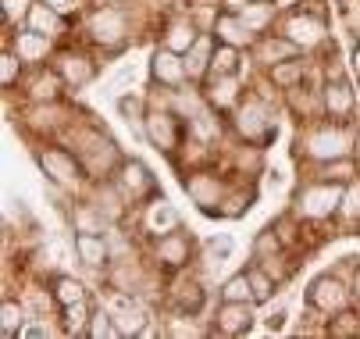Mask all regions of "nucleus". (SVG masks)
<instances>
[{"mask_svg": "<svg viewBox=\"0 0 360 339\" xmlns=\"http://www.w3.org/2000/svg\"><path fill=\"white\" fill-rule=\"evenodd\" d=\"M303 72H307V65H303L300 58H289V61L271 65V82L282 86V89H292V86L303 82Z\"/></svg>", "mask_w": 360, "mask_h": 339, "instance_id": "25", "label": "nucleus"}, {"mask_svg": "<svg viewBox=\"0 0 360 339\" xmlns=\"http://www.w3.org/2000/svg\"><path fill=\"white\" fill-rule=\"evenodd\" d=\"M89 32L96 43H104V46H115L125 39V15L118 8H100L93 18H89Z\"/></svg>", "mask_w": 360, "mask_h": 339, "instance_id": "9", "label": "nucleus"}, {"mask_svg": "<svg viewBox=\"0 0 360 339\" xmlns=\"http://www.w3.org/2000/svg\"><path fill=\"white\" fill-rule=\"evenodd\" d=\"M328 332H332L335 339H349V335H360V314H356V311H346V307H342V314H339V318H332Z\"/></svg>", "mask_w": 360, "mask_h": 339, "instance_id": "33", "label": "nucleus"}, {"mask_svg": "<svg viewBox=\"0 0 360 339\" xmlns=\"http://www.w3.org/2000/svg\"><path fill=\"white\" fill-rule=\"evenodd\" d=\"M65 318H68V328L86 332V328H89L93 311H89V304H86V300H79V304H68V307H65Z\"/></svg>", "mask_w": 360, "mask_h": 339, "instance_id": "37", "label": "nucleus"}, {"mask_svg": "<svg viewBox=\"0 0 360 339\" xmlns=\"http://www.w3.org/2000/svg\"><path fill=\"white\" fill-rule=\"evenodd\" d=\"M153 257H158V264L161 268H168V271H179V268H186L189 264V257H193V243L182 236V232H165L161 239H158V247H153Z\"/></svg>", "mask_w": 360, "mask_h": 339, "instance_id": "7", "label": "nucleus"}, {"mask_svg": "<svg viewBox=\"0 0 360 339\" xmlns=\"http://www.w3.org/2000/svg\"><path fill=\"white\" fill-rule=\"evenodd\" d=\"M175 304H179V311H196V307L203 304V289H200L196 279L175 286Z\"/></svg>", "mask_w": 360, "mask_h": 339, "instance_id": "29", "label": "nucleus"}, {"mask_svg": "<svg viewBox=\"0 0 360 339\" xmlns=\"http://www.w3.org/2000/svg\"><path fill=\"white\" fill-rule=\"evenodd\" d=\"M342 182H328V179H318L314 186H307L296 200V211L303 218H328L332 211H339L342 204Z\"/></svg>", "mask_w": 360, "mask_h": 339, "instance_id": "2", "label": "nucleus"}, {"mask_svg": "<svg viewBox=\"0 0 360 339\" xmlns=\"http://www.w3.org/2000/svg\"><path fill=\"white\" fill-rule=\"evenodd\" d=\"M207 101H211V108H218V111H229V108L239 101V82H236V75H211V86H207Z\"/></svg>", "mask_w": 360, "mask_h": 339, "instance_id": "20", "label": "nucleus"}, {"mask_svg": "<svg viewBox=\"0 0 360 339\" xmlns=\"http://www.w3.org/2000/svg\"><path fill=\"white\" fill-rule=\"evenodd\" d=\"M186 189H189V197L207 211V215H218V200H221V182L214 179V175H207V172H193L189 179H186Z\"/></svg>", "mask_w": 360, "mask_h": 339, "instance_id": "11", "label": "nucleus"}, {"mask_svg": "<svg viewBox=\"0 0 360 339\" xmlns=\"http://www.w3.org/2000/svg\"><path fill=\"white\" fill-rule=\"evenodd\" d=\"M50 36H43V32H36V29H29V32H18V39H15V54L22 58V61H29V65H39V61H46V51H50V43H46Z\"/></svg>", "mask_w": 360, "mask_h": 339, "instance_id": "19", "label": "nucleus"}, {"mask_svg": "<svg viewBox=\"0 0 360 339\" xmlns=\"http://www.w3.org/2000/svg\"><path fill=\"white\" fill-rule=\"evenodd\" d=\"M236 129H239V136L250 139V143H264V139H271V132H275L271 122H268V111L257 104V101H250L246 108H239Z\"/></svg>", "mask_w": 360, "mask_h": 339, "instance_id": "8", "label": "nucleus"}, {"mask_svg": "<svg viewBox=\"0 0 360 339\" xmlns=\"http://www.w3.org/2000/svg\"><path fill=\"white\" fill-rule=\"evenodd\" d=\"M353 68H356V75H360V46H356V54H353Z\"/></svg>", "mask_w": 360, "mask_h": 339, "instance_id": "46", "label": "nucleus"}, {"mask_svg": "<svg viewBox=\"0 0 360 339\" xmlns=\"http://www.w3.org/2000/svg\"><path fill=\"white\" fill-rule=\"evenodd\" d=\"M353 175H356V165L349 161V158H335V161H325V168H321V179H328V182H353Z\"/></svg>", "mask_w": 360, "mask_h": 339, "instance_id": "30", "label": "nucleus"}, {"mask_svg": "<svg viewBox=\"0 0 360 339\" xmlns=\"http://www.w3.org/2000/svg\"><path fill=\"white\" fill-rule=\"evenodd\" d=\"M0 335L4 339H15V335H22V307L15 304V300H4V311H0Z\"/></svg>", "mask_w": 360, "mask_h": 339, "instance_id": "32", "label": "nucleus"}, {"mask_svg": "<svg viewBox=\"0 0 360 339\" xmlns=\"http://www.w3.org/2000/svg\"><path fill=\"white\" fill-rule=\"evenodd\" d=\"M25 25H29V29H36V32H43V36H54V32L61 29V11H58V8H50L46 0H39V4H32V8H29Z\"/></svg>", "mask_w": 360, "mask_h": 339, "instance_id": "23", "label": "nucleus"}, {"mask_svg": "<svg viewBox=\"0 0 360 339\" xmlns=\"http://www.w3.org/2000/svg\"><path fill=\"white\" fill-rule=\"evenodd\" d=\"M61 86H65L61 72H39V75L32 79V89H29V96H32L36 104H58Z\"/></svg>", "mask_w": 360, "mask_h": 339, "instance_id": "22", "label": "nucleus"}, {"mask_svg": "<svg viewBox=\"0 0 360 339\" xmlns=\"http://www.w3.org/2000/svg\"><path fill=\"white\" fill-rule=\"evenodd\" d=\"M325 111L332 118H339V122H346L353 115V89L342 79H335V82L325 86Z\"/></svg>", "mask_w": 360, "mask_h": 339, "instance_id": "18", "label": "nucleus"}, {"mask_svg": "<svg viewBox=\"0 0 360 339\" xmlns=\"http://www.w3.org/2000/svg\"><path fill=\"white\" fill-rule=\"evenodd\" d=\"M153 79L158 82H165V86H182L186 79H189V72H186V58L182 54H175V51H158L153 54Z\"/></svg>", "mask_w": 360, "mask_h": 339, "instance_id": "13", "label": "nucleus"}, {"mask_svg": "<svg viewBox=\"0 0 360 339\" xmlns=\"http://www.w3.org/2000/svg\"><path fill=\"white\" fill-rule=\"evenodd\" d=\"M221 300H232V304H253V286H250V275L243 271V275H232L221 289Z\"/></svg>", "mask_w": 360, "mask_h": 339, "instance_id": "27", "label": "nucleus"}, {"mask_svg": "<svg viewBox=\"0 0 360 339\" xmlns=\"http://www.w3.org/2000/svg\"><path fill=\"white\" fill-rule=\"evenodd\" d=\"M307 304L318 307V311H325V314L342 311V307L349 304V289H346L335 275H321V279L311 282V289H307Z\"/></svg>", "mask_w": 360, "mask_h": 339, "instance_id": "6", "label": "nucleus"}, {"mask_svg": "<svg viewBox=\"0 0 360 339\" xmlns=\"http://www.w3.org/2000/svg\"><path fill=\"white\" fill-rule=\"evenodd\" d=\"M250 321H253L250 304L221 300V307H218V314H214V325H218L221 335H243V332H250Z\"/></svg>", "mask_w": 360, "mask_h": 339, "instance_id": "14", "label": "nucleus"}, {"mask_svg": "<svg viewBox=\"0 0 360 339\" xmlns=\"http://www.w3.org/2000/svg\"><path fill=\"white\" fill-rule=\"evenodd\" d=\"M246 275H250V286H253V304H268L271 293H275V275H271L264 264L250 268Z\"/></svg>", "mask_w": 360, "mask_h": 339, "instance_id": "26", "label": "nucleus"}, {"mask_svg": "<svg viewBox=\"0 0 360 339\" xmlns=\"http://www.w3.org/2000/svg\"><path fill=\"white\" fill-rule=\"evenodd\" d=\"M50 8H58V11H68V8H75V0H46Z\"/></svg>", "mask_w": 360, "mask_h": 339, "instance_id": "43", "label": "nucleus"}, {"mask_svg": "<svg viewBox=\"0 0 360 339\" xmlns=\"http://www.w3.org/2000/svg\"><path fill=\"white\" fill-rule=\"evenodd\" d=\"M239 72V46L221 43L211 58V75H236Z\"/></svg>", "mask_w": 360, "mask_h": 339, "instance_id": "28", "label": "nucleus"}, {"mask_svg": "<svg viewBox=\"0 0 360 339\" xmlns=\"http://www.w3.org/2000/svg\"><path fill=\"white\" fill-rule=\"evenodd\" d=\"M296 4H300V0H275L278 11H289V8H296Z\"/></svg>", "mask_w": 360, "mask_h": 339, "instance_id": "44", "label": "nucleus"}, {"mask_svg": "<svg viewBox=\"0 0 360 339\" xmlns=\"http://www.w3.org/2000/svg\"><path fill=\"white\" fill-rule=\"evenodd\" d=\"M339 211H342V218H349V222L360 218V182H346V193H342Z\"/></svg>", "mask_w": 360, "mask_h": 339, "instance_id": "38", "label": "nucleus"}, {"mask_svg": "<svg viewBox=\"0 0 360 339\" xmlns=\"http://www.w3.org/2000/svg\"><path fill=\"white\" fill-rule=\"evenodd\" d=\"M182 58H186V72H189V79L207 75V72H211V58H214V51H211V36H200Z\"/></svg>", "mask_w": 360, "mask_h": 339, "instance_id": "21", "label": "nucleus"}, {"mask_svg": "<svg viewBox=\"0 0 360 339\" xmlns=\"http://www.w3.org/2000/svg\"><path fill=\"white\" fill-rule=\"evenodd\" d=\"M296 51H300V46L292 43V39H275V36H261V39H257V61H261V65H278V61H289V58H296Z\"/></svg>", "mask_w": 360, "mask_h": 339, "instance_id": "17", "label": "nucleus"}, {"mask_svg": "<svg viewBox=\"0 0 360 339\" xmlns=\"http://www.w3.org/2000/svg\"><path fill=\"white\" fill-rule=\"evenodd\" d=\"M285 39H292L300 51L307 46H318L325 39V22L314 18V15H289L285 18Z\"/></svg>", "mask_w": 360, "mask_h": 339, "instance_id": "10", "label": "nucleus"}, {"mask_svg": "<svg viewBox=\"0 0 360 339\" xmlns=\"http://www.w3.org/2000/svg\"><path fill=\"white\" fill-rule=\"evenodd\" d=\"M58 72H61V79H65L68 86H86V82L96 75L93 61L82 58V54H72V51L58 54Z\"/></svg>", "mask_w": 360, "mask_h": 339, "instance_id": "16", "label": "nucleus"}, {"mask_svg": "<svg viewBox=\"0 0 360 339\" xmlns=\"http://www.w3.org/2000/svg\"><path fill=\"white\" fill-rule=\"evenodd\" d=\"M115 186H118V193H122V200H129V204L146 200L150 193L158 189L153 175H150L139 161H122V165H118V179H115Z\"/></svg>", "mask_w": 360, "mask_h": 339, "instance_id": "5", "label": "nucleus"}, {"mask_svg": "<svg viewBox=\"0 0 360 339\" xmlns=\"http://www.w3.org/2000/svg\"><path fill=\"white\" fill-rule=\"evenodd\" d=\"M278 247H282V236H278L275 229H268V232L257 236L253 254H257V261H264V257H275V254H278Z\"/></svg>", "mask_w": 360, "mask_h": 339, "instance_id": "39", "label": "nucleus"}, {"mask_svg": "<svg viewBox=\"0 0 360 339\" xmlns=\"http://www.w3.org/2000/svg\"><path fill=\"white\" fill-rule=\"evenodd\" d=\"M75 254L82 257L86 268H100V264H108V261H111L108 239H104V236H96V232H79V236H75Z\"/></svg>", "mask_w": 360, "mask_h": 339, "instance_id": "15", "label": "nucleus"}, {"mask_svg": "<svg viewBox=\"0 0 360 339\" xmlns=\"http://www.w3.org/2000/svg\"><path fill=\"white\" fill-rule=\"evenodd\" d=\"M353 293L360 297V268H356V275H353Z\"/></svg>", "mask_w": 360, "mask_h": 339, "instance_id": "45", "label": "nucleus"}, {"mask_svg": "<svg viewBox=\"0 0 360 339\" xmlns=\"http://www.w3.org/2000/svg\"><path fill=\"white\" fill-rule=\"evenodd\" d=\"M54 297H58L61 307H68V304L86 300V289H82V282H75V279H58V282H54Z\"/></svg>", "mask_w": 360, "mask_h": 339, "instance_id": "34", "label": "nucleus"}, {"mask_svg": "<svg viewBox=\"0 0 360 339\" xmlns=\"http://www.w3.org/2000/svg\"><path fill=\"white\" fill-rule=\"evenodd\" d=\"M168 332H172V335H200V328H196L193 321H186V314L172 318V321H168Z\"/></svg>", "mask_w": 360, "mask_h": 339, "instance_id": "41", "label": "nucleus"}, {"mask_svg": "<svg viewBox=\"0 0 360 339\" xmlns=\"http://www.w3.org/2000/svg\"><path fill=\"white\" fill-rule=\"evenodd\" d=\"M196 39L200 36H196V25L193 22H172L168 32H165V46H168V51H175V54H186Z\"/></svg>", "mask_w": 360, "mask_h": 339, "instance_id": "24", "label": "nucleus"}, {"mask_svg": "<svg viewBox=\"0 0 360 339\" xmlns=\"http://www.w3.org/2000/svg\"><path fill=\"white\" fill-rule=\"evenodd\" d=\"M39 168L46 172L50 182H58L61 189H75L82 182V161H75V154L58 151V147H50V151L39 154Z\"/></svg>", "mask_w": 360, "mask_h": 339, "instance_id": "4", "label": "nucleus"}, {"mask_svg": "<svg viewBox=\"0 0 360 339\" xmlns=\"http://www.w3.org/2000/svg\"><path fill=\"white\" fill-rule=\"evenodd\" d=\"M29 8H32V0H4V22L15 25V22L29 18Z\"/></svg>", "mask_w": 360, "mask_h": 339, "instance_id": "40", "label": "nucleus"}, {"mask_svg": "<svg viewBox=\"0 0 360 339\" xmlns=\"http://www.w3.org/2000/svg\"><path fill=\"white\" fill-rule=\"evenodd\" d=\"M161 218H165L172 229L179 225V215H175L165 200H153V204H150V211H146V225H150V229H158V232H165V229H161Z\"/></svg>", "mask_w": 360, "mask_h": 339, "instance_id": "35", "label": "nucleus"}, {"mask_svg": "<svg viewBox=\"0 0 360 339\" xmlns=\"http://www.w3.org/2000/svg\"><path fill=\"white\" fill-rule=\"evenodd\" d=\"M214 36H218L221 43H229V46H250V43L257 39V32L239 18V11L218 15V18H214Z\"/></svg>", "mask_w": 360, "mask_h": 339, "instance_id": "12", "label": "nucleus"}, {"mask_svg": "<svg viewBox=\"0 0 360 339\" xmlns=\"http://www.w3.org/2000/svg\"><path fill=\"white\" fill-rule=\"evenodd\" d=\"M122 111H125V115H132V118H139L143 104H139V101H132V96H125V101H122ZM132 118H129V122H132Z\"/></svg>", "mask_w": 360, "mask_h": 339, "instance_id": "42", "label": "nucleus"}, {"mask_svg": "<svg viewBox=\"0 0 360 339\" xmlns=\"http://www.w3.org/2000/svg\"><path fill=\"white\" fill-rule=\"evenodd\" d=\"M22 65H25V61H22L15 51H8L4 58H0V82H4L8 89L18 82V75H22Z\"/></svg>", "mask_w": 360, "mask_h": 339, "instance_id": "36", "label": "nucleus"}, {"mask_svg": "<svg viewBox=\"0 0 360 339\" xmlns=\"http://www.w3.org/2000/svg\"><path fill=\"white\" fill-rule=\"evenodd\" d=\"M143 132H146V139L153 143V147L165 151V154H175L182 147V125L172 111H158V108L146 111L143 115Z\"/></svg>", "mask_w": 360, "mask_h": 339, "instance_id": "3", "label": "nucleus"}, {"mask_svg": "<svg viewBox=\"0 0 360 339\" xmlns=\"http://www.w3.org/2000/svg\"><path fill=\"white\" fill-rule=\"evenodd\" d=\"M86 335H89V339H104V335H122V332H118V325H115V314H111V311H93Z\"/></svg>", "mask_w": 360, "mask_h": 339, "instance_id": "31", "label": "nucleus"}, {"mask_svg": "<svg viewBox=\"0 0 360 339\" xmlns=\"http://www.w3.org/2000/svg\"><path fill=\"white\" fill-rule=\"evenodd\" d=\"M300 147L314 161H335V158H349L353 136L339 125H321V129H311L307 136H300Z\"/></svg>", "mask_w": 360, "mask_h": 339, "instance_id": "1", "label": "nucleus"}]
</instances>
